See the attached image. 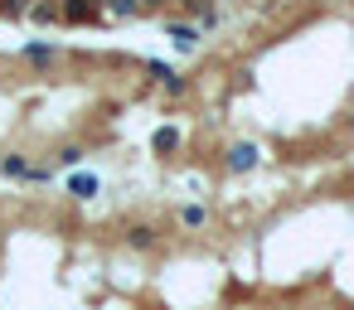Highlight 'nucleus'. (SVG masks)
Masks as SVG:
<instances>
[{
  "label": "nucleus",
  "mask_w": 354,
  "mask_h": 310,
  "mask_svg": "<svg viewBox=\"0 0 354 310\" xmlns=\"http://www.w3.org/2000/svg\"><path fill=\"white\" fill-rule=\"evenodd\" d=\"M228 165H233V170H252V165H257V146H233V151H228Z\"/></svg>",
  "instance_id": "f257e3e1"
},
{
  "label": "nucleus",
  "mask_w": 354,
  "mask_h": 310,
  "mask_svg": "<svg viewBox=\"0 0 354 310\" xmlns=\"http://www.w3.org/2000/svg\"><path fill=\"white\" fill-rule=\"evenodd\" d=\"M68 194H73V199H93V194H97V175H73V180H68Z\"/></svg>",
  "instance_id": "f03ea898"
},
{
  "label": "nucleus",
  "mask_w": 354,
  "mask_h": 310,
  "mask_svg": "<svg viewBox=\"0 0 354 310\" xmlns=\"http://www.w3.org/2000/svg\"><path fill=\"white\" fill-rule=\"evenodd\" d=\"M127 242H131V247H141V252H146V247H151V242H156V228H146V223H136V228H131V233H127Z\"/></svg>",
  "instance_id": "7ed1b4c3"
},
{
  "label": "nucleus",
  "mask_w": 354,
  "mask_h": 310,
  "mask_svg": "<svg viewBox=\"0 0 354 310\" xmlns=\"http://www.w3.org/2000/svg\"><path fill=\"white\" fill-rule=\"evenodd\" d=\"M0 170H6V175H15V180H30V165H25L20 155H6V160H0Z\"/></svg>",
  "instance_id": "20e7f679"
},
{
  "label": "nucleus",
  "mask_w": 354,
  "mask_h": 310,
  "mask_svg": "<svg viewBox=\"0 0 354 310\" xmlns=\"http://www.w3.org/2000/svg\"><path fill=\"white\" fill-rule=\"evenodd\" d=\"M175 146H180V131H170V126H160V131H156V151L165 155V151H175Z\"/></svg>",
  "instance_id": "39448f33"
},
{
  "label": "nucleus",
  "mask_w": 354,
  "mask_h": 310,
  "mask_svg": "<svg viewBox=\"0 0 354 310\" xmlns=\"http://www.w3.org/2000/svg\"><path fill=\"white\" fill-rule=\"evenodd\" d=\"M25 59H30V64H49V59H54V49H49V44H30V49H25Z\"/></svg>",
  "instance_id": "423d86ee"
},
{
  "label": "nucleus",
  "mask_w": 354,
  "mask_h": 310,
  "mask_svg": "<svg viewBox=\"0 0 354 310\" xmlns=\"http://www.w3.org/2000/svg\"><path fill=\"white\" fill-rule=\"evenodd\" d=\"M170 39H180V44L189 49V44H194V30H189V25H170Z\"/></svg>",
  "instance_id": "0eeeda50"
},
{
  "label": "nucleus",
  "mask_w": 354,
  "mask_h": 310,
  "mask_svg": "<svg viewBox=\"0 0 354 310\" xmlns=\"http://www.w3.org/2000/svg\"><path fill=\"white\" fill-rule=\"evenodd\" d=\"M180 218H185V228H199V223H204V209H199V204H189Z\"/></svg>",
  "instance_id": "6e6552de"
},
{
  "label": "nucleus",
  "mask_w": 354,
  "mask_h": 310,
  "mask_svg": "<svg viewBox=\"0 0 354 310\" xmlns=\"http://www.w3.org/2000/svg\"><path fill=\"white\" fill-rule=\"evenodd\" d=\"M136 10V0H112V15H131Z\"/></svg>",
  "instance_id": "1a4fd4ad"
}]
</instances>
